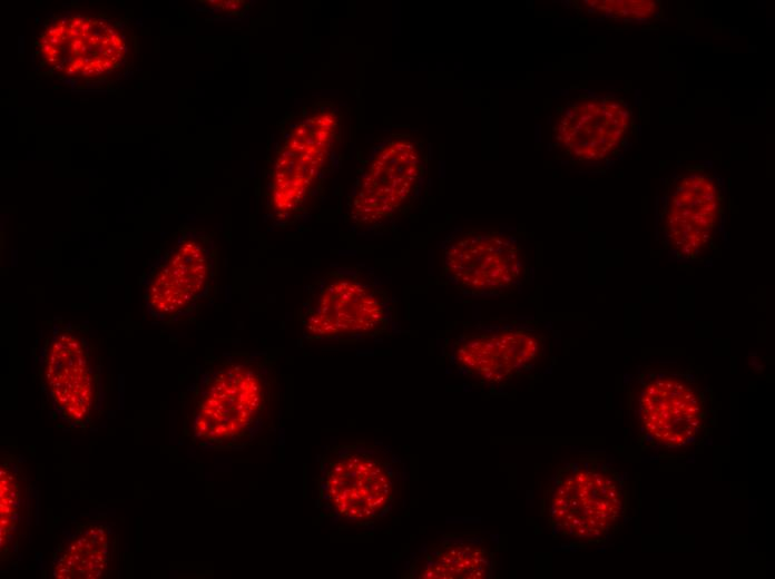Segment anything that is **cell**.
<instances>
[{"label": "cell", "instance_id": "obj_1", "mask_svg": "<svg viewBox=\"0 0 775 579\" xmlns=\"http://www.w3.org/2000/svg\"><path fill=\"white\" fill-rule=\"evenodd\" d=\"M276 359L264 351L212 355L184 393L183 432L204 450H242L274 422L281 398Z\"/></svg>", "mask_w": 775, "mask_h": 579}, {"label": "cell", "instance_id": "obj_2", "mask_svg": "<svg viewBox=\"0 0 775 579\" xmlns=\"http://www.w3.org/2000/svg\"><path fill=\"white\" fill-rule=\"evenodd\" d=\"M35 380L53 421L86 431L105 400L102 357L89 327L62 317L46 321L32 349Z\"/></svg>", "mask_w": 775, "mask_h": 579}, {"label": "cell", "instance_id": "obj_3", "mask_svg": "<svg viewBox=\"0 0 775 579\" xmlns=\"http://www.w3.org/2000/svg\"><path fill=\"white\" fill-rule=\"evenodd\" d=\"M713 403L698 375L688 369H645L630 386L629 415L637 444L661 455L698 448L713 425Z\"/></svg>", "mask_w": 775, "mask_h": 579}, {"label": "cell", "instance_id": "obj_4", "mask_svg": "<svg viewBox=\"0 0 775 579\" xmlns=\"http://www.w3.org/2000/svg\"><path fill=\"white\" fill-rule=\"evenodd\" d=\"M628 487L606 460L579 458L558 469L547 490L553 538L576 547L604 542L626 522Z\"/></svg>", "mask_w": 775, "mask_h": 579}, {"label": "cell", "instance_id": "obj_5", "mask_svg": "<svg viewBox=\"0 0 775 579\" xmlns=\"http://www.w3.org/2000/svg\"><path fill=\"white\" fill-rule=\"evenodd\" d=\"M218 255L199 230L184 229L139 277L141 305L155 323L190 321L216 297Z\"/></svg>", "mask_w": 775, "mask_h": 579}, {"label": "cell", "instance_id": "obj_6", "mask_svg": "<svg viewBox=\"0 0 775 579\" xmlns=\"http://www.w3.org/2000/svg\"><path fill=\"white\" fill-rule=\"evenodd\" d=\"M389 296L365 273L335 268L314 279L298 310L308 342H352L390 328Z\"/></svg>", "mask_w": 775, "mask_h": 579}, {"label": "cell", "instance_id": "obj_7", "mask_svg": "<svg viewBox=\"0 0 775 579\" xmlns=\"http://www.w3.org/2000/svg\"><path fill=\"white\" fill-rule=\"evenodd\" d=\"M390 465L363 443H342L320 459L317 508L339 522L367 524L393 501Z\"/></svg>", "mask_w": 775, "mask_h": 579}, {"label": "cell", "instance_id": "obj_8", "mask_svg": "<svg viewBox=\"0 0 775 579\" xmlns=\"http://www.w3.org/2000/svg\"><path fill=\"white\" fill-rule=\"evenodd\" d=\"M424 174L421 154L412 143L396 140L364 168L350 198V219L359 227H380L406 212Z\"/></svg>", "mask_w": 775, "mask_h": 579}, {"label": "cell", "instance_id": "obj_9", "mask_svg": "<svg viewBox=\"0 0 775 579\" xmlns=\"http://www.w3.org/2000/svg\"><path fill=\"white\" fill-rule=\"evenodd\" d=\"M723 194L717 178L707 171H688L666 188L660 226L664 242L675 255L687 261L706 256L717 233Z\"/></svg>", "mask_w": 775, "mask_h": 579}, {"label": "cell", "instance_id": "obj_10", "mask_svg": "<svg viewBox=\"0 0 775 579\" xmlns=\"http://www.w3.org/2000/svg\"><path fill=\"white\" fill-rule=\"evenodd\" d=\"M443 274L470 294H499L523 277L520 247L491 229H469L452 237L443 251Z\"/></svg>", "mask_w": 775, "mask_h": 579}, {"label": "cell", "instance_id": "obj_11", "mask_svg": "<svg viewBox=\"0 0 775 579\" xmlns=\"http://www.w3.org/2000/svg\"><path fill=\"white\" fill-rule=\"evenodd\" d=\"M630 126L631 114L619 99L581 98L560 111L552 127V140L573 160L598 163L619 150Z\"/></svg>", "mask_w": 775, "mask_h": 579}, {"label": "cell", "instance_id": "obj_12", "mask_svg": "<svg viewBox=\"0 0 775 579\" xmlns=\"http://www.w3.org/2000/svg\"><path fill=\"white\" fill-rule=\"evenodd\" d=\"M541 351L540 335L519 327L465 335L453 355L457 365L473 377L501 384L529 369Z\"/></svg>", "mask_w": 775, "mask_h": 579}, {"label": "cell", "instance_id": "obj_13", "mask_svg": "<svg viewBox=\"0 0 775 579\" xmlns=\"http://www.w3.org/2000/svg\"><path fill=\"white\" fill-rule=\"evenodd\" d=\"M110 527L88 522L57 547L51 561L55 578H99L105 573L110 556Z\"/></svg>", "mask_w": 775, "mask_h": 579}, {"label": "cell", "instance_id": "obj_14", "mask_svg": "<svg viewBox=\"0 0 775 579\" xmlns=\"http://www.w3.org/2000/svg\"><path fill=\"white\" fill-rule=\"evenodd\" d=\"M1 560L18 552L30 524L31 483L21 458L4 453L1 458Z\"/></svg>", "mask_w": 775, "mask_h": 579}, {"label": "cell", "instance_id": "obj_15", "mask_svg": "<svg viewBox=\"0 0 775 579\" xmlns=\"http://www.w3.org/2000/svg\"><path fill=\"white\" fill-rule=\"evenodd\" d=\"M492 555L472 543L444 544L424 557L418 578L484 579L491 576Z\"/></svg>", "mask_w": 775, "mask_h": 579}, {"label": "cell", "instance_id": "obj_16", "mask_svg": "<svg viewBox=\"0 0 775 579\" xmlns=\"http://www.w3.org/2000/svg\"><path fill=\"white\" fill-rule=\"evenodd\" d=\"M581 3L586 13L620 20H650L659 13V6L653 0H602Z\"/></svg>", "mask_w": 775, "mask_h": 579}, {"label": "cell", "instance_id": "obj_17", "mask_svg": "<svg viewBox=\"0 0 775 579\" xmlns=\"http://www.w3.org/2000/svg\"><path fill=\"white\" fill-rule=\"evenodd\" d=\"M84 46V41L81 39H75L71 42V49L75 53H78V51L81 49Z\"/></svg>", "mask_w": 775, "mask_h": 579}, {"label": "cell", "instance_id": "obj_18", "mask_svg": "<svg viewBox=\"0 0 775 579\" xmlns=\"http://www.w3.org/2000/svg\"><path fill=\"white\" fill-rule=\"evenodd\" d=\"M114 66V62L110 59H105L102 62L104 69H110Z\"/></svg>", "mask_w": 775, "mask_h": 579}, {"label": "cell", "instance_id": "obj_19", "mask_svg": "<svg viewBox=\"0 0 775 579\" xmlns=\"http://www.w3.org/2000/svg\"><path fill=\"white\" fill-rule=\"evenodd\" d=\"M104 71H105V69H104L102 65H99V66H97V67L95 68V72H96L97 75H100V73H102Z\"/></svg>", "mask_w": 775, "mask_h": 579}, {"label": "cell", "instance_id": "obj_20", "mask_svg": "<svg viewBox=\"0 0 775 579\" xmlns=\"http://www.w3.org/2000/svg\"><path fill=\"white\" fill-rule=\"evenodd\" d=\"M66 72H67L68 75H73V73L76 72V70H75L71 66H69V67L66 69Z\"/></svg>", "mask_w": 775, "mask_h": 579}, {"label": "cell", "instance_id": "obj_21", "mask_svg": "<svg viewBox=\"0 0 775 579\" xmlns=\"http://www.w3.org/2000/svg\"><path fill=\"white\" fill-rule=\"evenodd\" d=\"M80 51H81V52H86V51H87V46H86L85 43H84V46L81 47Z\"/></svg>", "mask_w": 775, "mask_h": 579}]
</instances>
